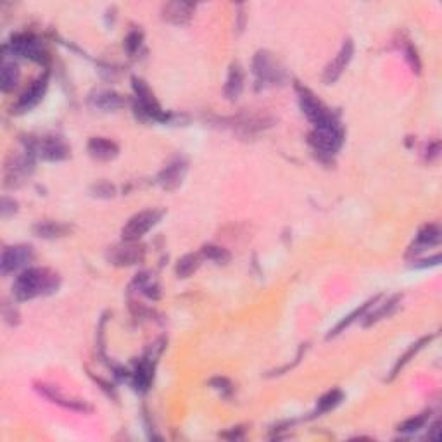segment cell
Returning <instances> with one entry per match:
<instances>
[{"instance_id": "13", "label": "cell", "mask_w": 442, "mask_h": 442, "mask_svg": "<svg viewBox=\"0 0 442 442\" xmlns=\"http://www.w3.org/2000/svg\"><path fill=\"white\" fill-rule=\"evenodd\" d=\"M189 169V162L183 158H175L159 171L158 183L164 190H176L183 183Z\"/></svg>"}, {"instance_id": "34", "label": "cell", "mask_w": 442, "mask_h": 442, "mask_svg": "<svg viewBox=\"0 0 442 442\" xmlns=\"http://www.w3.org/2000/svg\"><path fill=\"white\" fill-rule=\"evenodd\" d=\"M405 54H406V59H408V62L409 65H411V68L415 69L416 73L420 71V58H418V54H416V49L413 47V45H408V47L405 49Z\"/></svg>"}, {"instance_id": "15", "label": "cell", "mask_w": 442, "mask_h": 442, "mask_svg": "<svg viewBox=\"0 0 442 442\" xmlns=\"http://www.w3.org/2000/svg\"><path fill=\"white\" fill-rule=\"evenodd\" d=\"M35 389H37V391L40 392L44 398H47L49 401L54 402V405H58V406H61V408H65V409H71V411H76V413H92L94 411V408H92L88 402L81 401V399L66 398V396H62L61 392H59L58 389L54 387V385L35 384Z\"/></svg>"}, {"instance_id": "1", "label": "cell", "mask_w": 442, "mask_h": 442, "mask_svg": "<svg viewBox=\"0 0 442 442\" xmlns=\"http://www.w3.org/2000/svg\"><path fill=\"white\" fill-rule=\"evenodd\" d=\"M61 277L54 270L30 266L21 271L12 284V294L17 300H31L35 297L51 296L58 292Z\"/></svg>"}, {"instance_id": "3", "label": "cell", "mask_w": 442, "mask_h": 442, "mask_svg": "<svg viewBox=\"0 0 442 442\" xmlns=\"http://www.w3.org/2000/svg\"><path fill=\"white\" fill-rule=\"evenodd\" d=\"M132 87L133 94H135V112L137 116H140V119H148V121L158 123H168L171 119V114L161 108L154 92L148 88V85L142 78L133 76Z\"/></svg>"}, {"instance_id": "25", "label": "cell", "mask_w": 442, "mask_h": 442, "mask_svg": "<svg viewBox=\"0 0 442 442\" xmlns=\"http://www.w3.org/2000/svg\"><path fill=\"white\" fill-rule=\"evenodd\" d=\"M132 285L137 287V291H139L140 294L147 296L148 299H159V296H161V287H159L158 280H155L154 275L148 273V271L137 275V278L133 280Z\"/></svg>"}, {"instance_id": "26", "label": "cell", "mask_w": 442, "mask_h": 442, "mask_svg": "<svg viewBox=\"0 0 442 442\" xmlns=\"http://www.w3.org/2000/svg\"><path fill=\"white\" fill-rule=\"evenodd\" d=\"M201 263H203V256H201V253L185 254L183 257H180L178 263H176V266H175L176 277L178 278L192 277V275L196 273L197 270H199Z\"/></svg>"}, {"instance_id": "19", "label": "cell", "mask_w": 442, "mask_h": 442, "mask_svg": "<svg viewBox=\"0 0 442 442\" xmlns=\"http://www.w3.org/2000/svg\"><path fill=\"white\" fill-rule=\"evenodd\" d=\"M441 226L436 225V223H430V225H425L422 226V228L418 230V235H416L415 239V244H413V247L409 249L408 254H418L422 253V250L429 249V247L432 246H437V244L441 242Z\"/></svg>"}, {"instance_id": "11", "label": "cell", "mask_w": 442, "mask_h": 442, "mask_svg": "<svg viewBox=\"0 0 442 442\" xmlns=\"http://www.w3.org/2000/svg\"><path fill=\"white\" fill-rule=\"evenodd\" d=\"M33 158L30 152L24 151L21 155H10L9 161L6 162V185L17 187L23 178L31 175L33 171Z\"/></svg>"}, {"instance_id": "7", "label": "cell", "mask_w": 442, "mask_h": 442, "mask_svg": "<svg viewBox=\"0 0 442 442\" xmlns=\"http://www.w3.org/2000/svg\"><path fill=\"white\" fill-rule=\"evenodd\" d=\"M296 92H297V101H299L300 111H303V114L306 116L307 121H309L313 126L320 125V123H323L325 119H328L332 114H334V111L328 109L327 105H325L323 102H321L320 99H318L316 95L309 90V88L303 87V85H296Z\"/></svg>"}, {"instance_id": "37", "label": "cell", "mask_w": 442, "mask_h": 442, "mask_svg": "<svg viewBox=\"0 0 442 442\" xmlns=\"http://www.w3.org/2000/svg\"><path fill=\"white\" fill-rule=\"evenodd\" d=\"M221 437H225V439H242L244 437V429L242 427H233L232 429V434H221Z\"/></svg>"}, {"instance_id": "27", "label": "cell", "mask_w": 442, "mask_h": 442, "mask_svg": "<svg viewBox=\"0 0 442 442\" xmlns=\"http://www.w3.org/2000/svg\"><path fill=\"white\" fill-rule=\"evenodd\" d=\"M436 337V335H429V337H423V339H420L418 342H415V344H411V348L408 349V351L405 352V355L401 356V358L398 359V363H396L394 365V368H392V371H391V377H389V380H392V378H396L399 375V371H401L402 368H405L406 365H408L409 362H411L413 358H415L416 355H418L420 351H422L423 348H425L427 344H429L430 341H432V339Z\"/></svg>"}, {"instance_id": "12", "label": "cell", "mask_w": 442, "mask_h": 442, "mask_svg": "<svg viewBox=\"0 0 442 442\" xmlns=\"http://www.w3.org/2000/svg\"><path fill=\"white\" fill-rule=\"evenodd\" d=\"M352 56H355V42L351 38L344 40V44L339 49L337 56L334 58V61L325 68L323 73V83L332 85L342 76V73L346 71V68L349 66V62L352 61Z\"/></svg>"}, {"instance_id": "29", "label": "cell", "mask_w": 442, "mask_h": 442, "mask_svg": "<svg viewBox=\"0 0 442 442\" xmlns=\"http://www.w3.org/2000/svg\"><path fill=\"white\" fill-rule=\"evenodd\" d=\"M201 256H203V260L213 261V263L216 264H226L230 261V257H232L228 250L223 249L220 246H214V244L204 246L203 249H201Z\"/></svg>"}, {"instance_id": "6", "label": "cell", "mask_w": 442, "mask_h": 442, "mask_svg": "<svg viewBox=\"0 0 442 442\" xmlns=\"http://www.w3.org/2000/svg\"><path fill=\"white\" fill-rule=\"evenodd\" d=\"M164 216L162 210H144L140 213L133 214L126 225L123 226L121 237L126 242H139L147 232H151Z\"/></svg>"}, {"instance_id": "31", "label": "cell", "mask_w": 442, "mask_h": 442, "mask_svg": "<svg viewBox=\"0 0 442 442\" xmlns=\"http://www.w3.org/2000/svg\"><path fill=\"white\" fill-rule=\"evenodd\" d=\"M142 40H144V35L140 33V31L133 30L130 31L128 37L125 38V44H123V47H125V51L128 52V56H137L139 54L140 47H142Z\"/></svg>"}, {"instance_id": "23", "label": "cell", "mask_w": 442, "mask_h": 442, "mask_svg": "<svg viewBox=\"0 0 442 442\" xmlns=\"http://www.w3.org/2000/svg\"><path fill=\"white\" fill-rule=\"evenodd\" d=\"M71 232L68 225H62L58 221H38L33 226V233L40 239H61Z\"/></svg>"}, {"instance_id": "14", "label": "cell", "mask_w": 442, "mask_h": 442, "mask_svg": "<svg viewBox=\"0 0 442 442\" xmlns=\"http://www.w3.org/2000/svg\"><path fill=\"white\" fill-rule=\"evenodd\" d=\"M49 87V73H44L42 76H38L26 90L23 92V95L19 97V101L14 104L12 111L16 112H28L38 105V102L44 99L45 92H47Z\"/></svg>"}, {"instance_id": "21", "label": "cell", "mask_w": 442, "mask_h": 442, "mask_svg": "<svg viewBox=\"0 0 442 442\" xmlns=\"http://www.w3.org/2000/svg\"><path fill=\"white\" fill-rule=\"evenodd\" d=\"M401 299H402V296L398 294V296L389 297L385 303L378 304L377 309L365 314V321H363V325H365V327H371V325L378 323V321L384 320V318H389L391 314H394L396 311H398V307L401 306Z\"/></svg>"}, {"instance_id": "4", "label": "cell", "mask_w": 442, "mask_h": 442, "mask_svg": "<svg viewBox=\"0 0 442 442\" xmlns=\"http://www.w3.org/2000/svg\"><path fill=\"white\" fill-rule=\"evenodd\" d=\"M253 73L257 88L277 87L287 81V71L277 58L268 51L256 52L253 59Z\"/></svg>"}, {"instance_id": "36", "label": "cell", "mask_w": 442, "mask_h": 442, "mask_svg": "<svg viewBox=\"0 0 442 442\" xmlns=\"http://www.w3.org/2000/svg\"><path fill=\"white\" fill-rule=\"evenodd\" d=\"M3 318H6L7 323L16 325L19 321V313L14 306H9V304H3Z\"/></svg>"}, {"instance_id": "20", "label": "cell", "mask_w": 442, "mask_h": 442, "mask_svg": "<svg viewBox=\"0 0 442 442\" xmlns=\"http://www.w3.org/2000/svg\"><path fill=\"white\" fill-rule=\"evenodd\" d=\"M244 81H246V74H244L242 66L233 62L230 66L228 76H226L225 88H223V94H225V97L228 101H237L240 97V94L244 90Z\"/></svg>"}, {"instance_id": "28", "label": "cell", "mask_w": 442, "mask_h": 442, "mask_svg": "<svg viewBox=\"0 0 442 442\" xmlns=\"http://www.w3.org/2000/svg\"><path fill=\"white\" fill-rule=\"evenodd\" d=\"M342 399H344L342 391H339V389L328 391L327 394H323L320 399H318V405H316V409H314L313 416H321L325 415V413L332 411V409L337 408V406L341 405Z\"/></svg>"}, {"instance_id": "5", "label": "cell", "mask_w": 442, "mask_h": 442, "mask_svg": "<svg viewBox=\"0 0 442 442\" xmlns=\"http://www.w3.org/2000/svg\"><path fill=\"white\" fill-rule=\"evenodd\" d=\"M26 142V151L30 152L35 158H40L44 161L58 162L65 161L69 158V148L68 144L65 142L59 137H42V139H28Z\"/></svg>"}, {"instance_id": "30", "label": "cell", "mask_w": 442, "mask_h": 442, "mask_svg": "<svg viewBox=\"0 0 442 442\" xmlns=\"http://www.w3.org/2000/svg\"><path fill=\"white\" fill-rule=\"evenodd\" d=\"M429 418H430V411L422 413V415H415V416H411V418L406 420V422H402L401 425L398 427V430L402 434L418 432L420 429H423V427L427 425Z\"/></svg>"}, {"instance_id": "17", "label": "cell", "mask_w": 442, "mask_h": 442, "mask_svg": "<svg viewBox=\"0 0 442 442\" xmlns=\"http://www.w3.org/2000/svg\"><path fill=\"white\" fill-rule=\"evenodd\" d=\"M88 102L94 109L99 111H116V109H121L126 104V101L123 99V95H119L114 90H95L94 94L88 97Z\"/></svg>"}, {"instance_id": "33", "label": "cell", "mask_w": 442, "mask_h": 442, "mask_svg": "<svg viewBox=\"0 0 442 442\" xmlns=\"http://www.w3.org/2000/svg\"><path fill=\"white\" fill-rule=\"evenodd\" d=\"M92 196L99 197V199H111L114 196V187L108 182H101L92 187Z\"/></svg>"}, {"instance_id": "24", "label": "cell", "mask_w": 442, "mask_h": 442, "mask_svg": "<svg viewBox=\"0 0 442 442\" xmlns=\"http://www.w3.org/2000/svg\"><path fill=\"white\" fill-rule=\"evenodd\" d=\"M19 80L21 73L16 62L3 61L2 68H0V88H2L3 94L12 92L17 87V83H19Z\"/></svg>"}, {"instance_id": "32", "label": "cell", "mask_w": 442, "mask_h": 442, "mask_svg": "<svg viewBox=\"0 0 442 442\" xmlns=\"http://www.w3.org/2000/svg\"><path fill=\"white\" fill-rule=\"evenodd\" d=\"M210 385L214 389V391L220 392L223 398H228V396L233 392L232 382H230L228 378H225V377H214V378H211Z\"/></svg>"}, {"instance_id": "10", "label": "cell", "mask_w": 442, "mask_h": 442, "mask_svg": "<svg viewBox=\"0 0 442 442\" xmlns=\"http://www.w3.org/2000/svg\"><path fill=\"white\" fill-rule=\"evenodd\" d=\"M144 257H146V247L140 246L139 242H126V240L111 247L108 254V260L114 266H133V264L142 263Z\"/></svg>"}, {"instance_id": "2", "label": "cell", "mask_w": 442, "mask_h": 442, "mask_svg": "<svg viewBox=\"0 0 442 442\" xmlns=\"http://www.w3.org/2000/svg\"><path fill=\"white\" fill-rule=\"evenodd\" d=\"M346 139V130L342 126L339 114H332L330 118L325 119L320 125L313 126L309 133V144L313 151L323 158H334L341 151L342 144Z\"/></svg>"}, {"instance_id": "16", "label": "cell", "mask_w": 442, "mask_h": 442, "mask_svg": "<svg viewBox=\"0 0 442 442\" xmlns=\"http://www.w3.org/2000/svg\"><path fill=\"white\" fill-rule=\"evenodd\" d=\"M194 10H196V6L189 2L164 3L162 6V19L171 24H176V26H182V24H187L192 19Z\"/></svg>"}, {"instance_id": "35", "label": "cell", "mask_w": 442, "mask_h": 442, "mask_svg": "<svg viewBox=\"0 0 442 442\" xmlns=\"http://www.w3.org/2000/svg\"><path fill=\"white\" fill-rule=\"evenodd\" d=\"M17 211V203L10 197H2V216L7 218L10 214H14Z\"/></svg>"}, {"instance_id": "9", "label": "cell", "mask_w": 442, "mask_h": 442, "mask_svg": "<svg viewBox=\"0 0 442 442\" xmlns=\"http://www.w3.org/2000/svg\"><path fill=\"white\" fill-rule=\"evenodd\" d=\"M12 54L21 56V58L31 59V61L38 62V65H44L49 59L47 51L42 45L40 38L35 37L33 33H17L14 35L12 40L9 44Z\"/></svg>"}, {"instance_id": "8", "label": "cell", "mask_w": 442, "mask_h": 442, "mask_svg": "<svg viewBox=\"0 0 442 442\" xmlns=\"http://www.w3.org/2000/svg\"><path fill=\"white\" fill-rule=\"evenodd\" d=\"M33 260L35 250L31 246H26V244L9 246L2 250V256H0V271L7 277L14 271L30 268V263H33Z\"/></svg>"}, {"instance_id": "18", "label": "cell", "mask_w": 442, "mask_h": 442, "mask_svg": "<svg viewBox=\"0 0 442 442\" xmlns=\"http://www.w3.org/2000/svg\"><path fill=\"white\" fill-rule=\"evenodd\" d=\"M88 154L97 161H112L119 154V147L114 140L105 137H94L88 140Z\"/></svg>"}, {"instance_id": "22", "label": "cell", "mask_w": 442, "mask_h": 442, "mask_svg": "<svg viewBox=\"0 0 442 442\" xmlns=\"http://www.w3.org/2000/svg\"><path fill=\"white\" fill-rule=\"evenodd\" d=\"M382 299V294H378V296H373L371 297V299H368L366 300L365 304H362V306L359 307H356L355 311H352L351 314H348V316L344 318V320H341L337 323V327L334 328V330H330V334L327 335V339H332V337H335V335H339V334H342V332L346 330V328L349 327V325L352 323V321H356L358 320V318H362V316H365L366 313H368V309L371 306H373V304H377L378 300Z\"/></svg>"}]
</instances>
